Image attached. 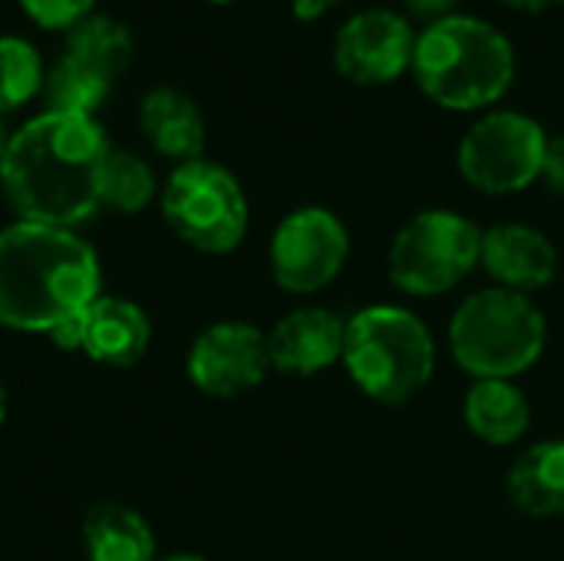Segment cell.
<instances>
[{
	"mask_svg": "<svg viewBox=\"0 0 564 561\" xmlns=\"http://www.w3.org/2000/svg\"><path fill=\"white\" fill-rule=\"evenodd\" d=\"M109 136L96 116L43 109L10 132L0 185L23 222L76 228L102 208Z\"/></svg>",
	"mask_w": 564,
	"mask_h": 561,
	"instance_id": "obj_1",
	"label": "cell"
},
{
	"mask_svg": "<svg viewBox=\"0 0 564 561\" xmlns=\"http://www.w3.org/2000/svg\"><path fill=\"white\" fill-rule=\"evenodd\" d=\"M99 258L73 228L13 222L0 231V327L53 334L99 298Z\"/></svg>",
	"mask_w": 564,
	"mask_h": 561,
	"instance_id": "obj_2",
	"label": "cell"
},
{
	"mask_svg": "<svg viewBox=\"0 0 564 561\" xmlns=\"http://www.w3.org/2000/svg\"><path fill=\"white\" fill-rule=\"evenodd\" d=\"M410 73L430 103L453 112H482L512 89L516 46L489 20L456 10L416 33Z\"/></svg>",
	"mask_w": 564,
	"mask_h": 561,
	"instance_id": "obj_3",
	"label": "cell"
},
{
	"mask_svg": "<svg viewBox=\"0 0 564 561\" xmlns=\"http://www.w3.org/2000/svg\"><path fill=\"white\" fill-rule=\"evenodd\" d=\"M347 377L383 407L413 400L436 374L433 331L400 304H370L347 317Z\"/></svg>",
	"mask_w": 564,
	"mask_h": 561,
	"instance_id": "obj_4",
	"label": "cell"
},
{
	"mask_svg": "<svg viewBox=\"0 0 564 561\" xmlns=\"http://www.w3.org/2000/svg\"><path fill=\"white\" fill-rule=\"evenodd\" d=\"M449 354L473 380H516L549 344V321L529 294L506 288L473 291L449 317Z\"/></svg>",
	"mask_w": 564,
	"mask_h": 561,
	"instance_id": "obj_5",
	"label": "cell"
},
{
	"mask_svg": "<svg viewBox=\"0 0 564 561\" xmlns=\"http://www.w3.org/2000/svg\"><path fill=\"white\" fill-rule=\"evenodd\" d=\"M482 255V228L453 208H423L390 241L387 274L410 298H440L459 288Z\"/></svg>",
	"mask_w": 564,
	"mask_h": 561,
	"instance_id": "obj_6",
	"label": "cell"
},
{
	"mask_svg": "<svg viewBox=\"0 0 564 561\" xmlns=\"http://www.w3.org/2000/svg\"><path fill=\"white\" fill-rule=\"evenodd\" d=\"M159 205L172 235L202 255H228L248 235L251 212L241 182L205 155L172 169Z\"/></svg>",
	"mask_w": 564,
	"mask_h": 561,
	"instance_id": "obj_7",
	"label": "cell"
},
{
	"mask_svg": "<svg viewBox=\"0 0 564 561\" xmlns=\"http://www.w3.org/2000/svg\"><path fill=\"white\" fill-rule=\"evenodd\" d=\"M549 132L519 109L482 112L459 139L456 169L482 195H519L542 179Z\"/></svg>",
	"mask_w": 564,
	"mask_h": 561,
	"instance_id": "obj_8",
	"label": "cell"
},
{
	"mask_svg": "<svg viewBox=\"0 0 564 561\" xmlns=\"http://www.w3.org/2000/svg\"><path fill=\"white\" fill-rule=\"evenodd\" d=\"M350 258V231L324 205H304L284 215L268 245V265L278 288L317 294L340 278Z\"/></svg>",
	"mask_w": 564,
	"mask_h": 561,
	"instance_id": "obj_9",
	"label": "cell"
},
{
	"mask_svg": "<svg viewBox=\"0 0 564 561\" xmlns=\"http://www.w3.org/2000/svg\"><path fill=\"white\" fill-rule=\"evenodd\" d=\"M416 26L390 7H367L347 17L334 36V66L357 86L397 83L413 66Z\"/></svg>",
	"mask_w": 564,
	"mask_h": 561,
	"instance_id": "obj_10",
	"label": "cell"
},
{
	"mask_svg": "<svg viewBox=\"0 0 564 561\" xmlns=\"http://www.w3.org/2000/svg\"><path fill=\"white\" fill-rule=\"evenodd\" d=\"M271 370L268 334L245 321H218L205 327L185 357L192 387L215 400L241 397L264 384Z\"/></svg>",
	"mask_w": 564,
	"mask_h": 561,
	"instance_id": "obj_11",
	"label": "cell"
},
{
	"mask_svg": "<svg viewBox=\"0 0 564 561\" xmlns=\"http://www.w3.org/2000/svg\"><path fill=\"white\" fill-rule=\"evenodd\" d=\"M479 268L496 281V288L535 294L549 288L558 274V248L535 225L502 222L482 231Z\"/></svg>",
	"mask_w": 564,
	"mask_h": 561,
	"instance_id": "obj_12",
	"label": "cell"
},
{
	"mask_svg": "<svg viewBox=\"0 0 564 561\" xmlns=\"http://www.w3.org/2000/svg\"><path fill=\"white\" fill-rule=\"evenodd\" d=\"M347 317L330 308H294L268 334L271 367L288 377H314L344 357Z\"/></svg>",
	"mask_w": 564,
	"mask_h": 561,
	"instance_id": "obj_13",
	"label": "cell"
},
{
	"mask_svg": "<svg viewBox=\"0 0 564 561\" xmlns=\"http://www.w3.org/2000/svg\"><path fill=\"white\" fill-rule=\"evenodd\" d=\"M76 341L79 350L96 364L132 367L145 357L152 344V321L139 304L99 294L76 317Z\"/></svg>",
	"mask_w": 564,
	"mask_h": 561,
	"instance_id": "obj_14",
	"label": "cell"
},
{
	"mask_svg": "<svg viewBox=\"0 0 564 561\" xmlns=\"http://www.w3.org/2000/svg\"><path fill=\"white\" fill-rule=\"evenodd\" d=\"M139 126H142V136L145 142L172 159V162H192V159H202V149H205V116L198 109V103L175 89V86H155L142 96L139 103Z\"/></svg>",
	"mask_w": 564,
	"mask_h": 561,
	"instance_id": "obj_15",
	"label": "cell"
},
{
	"mask_svg": "<svg viewBox=\"0 0 564 561\" xmlns=\"http://www.w3.org/2000/svg\"><path fill=\"white\" fill-rule=\"evenodd\" d=\"M506 493L522 516H564V440H542L519 453V460L509 466Z\"/></svg>",
	"mask_w": 564,
	"mask_h": 561,
	"instance_id": "obj_16",
	"label": "cell"
},
{
	"mask_svg": "<svg viewBox=\"0 0 564 561\" xmlns=\"http://www.w3.org/2000/svg\"><path fill=\"white\" fill-rule=\"evenodd\" d=\"M469 433L489 446H512L532 427V403L516 380H473L463 400Z\"/></svg>",
	"mask_w": 564,
	"mask_h": 561,
	"instance_id": "obj_17",
	"label": "cell"
},
{
	"mask_svg": "<svg viewBox=\"0 0 564 561\" xmlns=\"http://www.w3.org/2000/svg\"><path fill=\"white\" fill-rule=\"evenodd\" d=\"M89 561H155L152 526L126 503H99L83 519Z\"/></svg>",
	"mask_w": 564,
	"mask_h": 561,
	"instance_id": "obj_18",
	"label": "cell"
},
{
	"mask_svg": "<svg viewBox=\"0 0 564 561\" xmlns=\"http://www.w3.org/2000/svg\"><path fill=\"white\" fill-rule=\"evenodd\" d=\"M63 56L116 79L132 63L135 40L122 20L109 13H89L86 20H79L73 30L63 33Z\"/></svg>",
	"mask_w": 564,
	"mask_h": 561,
	"instance_id": "obj_19",
	"label": "cell"
},
{
	"mask_svg": "<svg viewBox=\"0 0 564 561\" xmlns=\"http://www.w3.org/2000/svg\"><path fill=\"white\" fill-rule=\"evenodd\" d=\"M109 76H102L99 69H89L69 56H56V63L46 69V83H43V96H46V109L56 112H76V116H96L109 93H112Z\"/></svg>",
	"mask_w": 564,
	"mask_h": 561,
	"instance_id": "obj_20",
	"label": "cell"
},
{
	"mask_svg": "<svg viewBox=\"0 0 564 561\" xmlns=\"http://www.w3.org/2000/svg\"><path fill=\"white\" fill-rule=\"evenodd\" d=\"M159 179L155 169L126 149H112L106 172H102V205L119 212V215H139L145 212L155 195H159Z\"/></svg>",
	"mask_w": 564,
	"mask_h": 561,
	"instance_id": "obj_21",
	"label": "cell"
},
{
	"mask_svg": "<svg viewBox=\"0 0 564 561\" xmlns=\"http://www.w3.org/2000/svg\"><path fill=\"white\" fill-rule=\"evenodd\" d=\"M43 83H46V66L40 50L17 33H3L0 36V116L33 103L43 93Z\"/></svg>",
	"mask_w": 564,
	"mask_h": 561,
	"instance_id": "obj_22",
	"label": "cell"
},
{
	"mask_svg": "<svg viewBox=\"0 0 564 561\" xmlns=\"http://www.w3.org/2000/svg\"><path fill=\"white\" fill-rule=\"evenodd\" d=\"M23 13L40 26V30H56L66 33L89 13H96L99 0H17Z\"/></svg>",
	"mask_w": 564,
	"mask_h": 561,
	"instance_id": "obj_23",
	"label": "cell"
},
{
	"mask_svg": "<svg viewBox=\"0 0 564 561\" xmlns=\"http://www.w3.org/2000/svg\"><path fill=\"white\" fill-rule=\"evenodd\" d=\"M542 179H545V185H549L555 195H564V136L549 139L545 165H542Z\"/></svg>",
	"mask_w": 564,
	"mask_h": 561,
	"instance_id": "obj_24",
	"label": "cell"
},
{
	"mask_svg": "<svg viewBox=\"0 0 564 561\" xmlns=\"http://www.w3.org/2000/svg\"><path fill=\"white\" fill-rule=\"evenodd\" d=\"M403 7H406V13H413V17L433 23V20H443V17H449V13H456L459 0H403Z\"/></svg>",
	"mask_w": 564,
	"mask_h": 561,
	"instance_id": "obj_25",
	"label": "cell"
},
{
	"mask_svg": "<svg viewBox=\"0 0 564 561\" xmlns=\"http://www.w3.org/2000/svg\"><path fill=\"white\" fill-rule=\"evenodd\" d=\"M344 0H291V13H294V20H301V23H317V20H324L330 10H337Z\"/></svg>",
	"mask_w": 564,
	"mask_h": 561,
	"instance_id": "obj_26",
	"label": "cell"
},
{
	"mask_svg": "<svg viewBox=\"0 0 564 561\" xmlns=\"http://www.w3.org/2000/svg\"><path fill=\"white\" fill-rule=\"evenodd\" d=\"M509 10H522V13H542V10H552L564 0H502Z\"/></svg>",
	"mask_w": 564,
	"mask_h": 561,
	"instance_id": "obj_27",
	"label": "cell"
},
{
	"mask_svg": "<svg viewBox=\"0 0 564 561\" xmlns=\"http://www.w3.org/2000/svg\"><path fill=\"white\" fill-rule=\"evenodd\" d=\"M3 420H7V387L0 380V427H3Z\"/></svg>",
	"mask_w": 564,
	"mask_h": 561,
	"instance_id": "obj_28",
	"label": "cell"
},
{
	"mask_svg": "<svg viewBox=\"0 0 564 561\" xmlns=\"http://www.w3.org/2000/svg\"><path fill=\"white\" fill-rule=\"evenodd\" d=\"M7 142H10V132L3 129V122H0V162H3V152H7Z\"/></svg>",
	"mask_w": 564,
	"mask_h": 561,
	"instance_id": "obj_29",
	"label": "cell"
},
{
	"mask_svg": "<svg viewBox=\"0 0 564 561\" xmlns=\"http://www.w3.org/2000/svg\"><path fill=\"white\" fill-rule=\"evenodd\" d=\"M155 561H208L202 555H169V559H155Z\"/></svg>",
	"mask_w": 564,
	"mask_h": 561,
	"instance_id": "obj_30",
	"label": "cell"
},
{
	"mask_svg": "<svg viewBox=\"0 0 564 561\" xmlns=\"http://www.w3.org/2000/svg\"><path fill=\"white\" fill-rule=\"evenodd\" d=\"M205 3H231V0H205Z\"/></svg>",
	"mask_w": 564,
	"mask_h": 561,
	"instance_id": "obj_31",
	"label": "cell"
}]
</instances>
